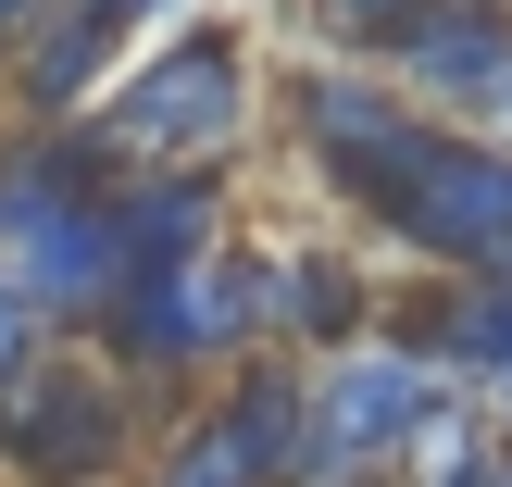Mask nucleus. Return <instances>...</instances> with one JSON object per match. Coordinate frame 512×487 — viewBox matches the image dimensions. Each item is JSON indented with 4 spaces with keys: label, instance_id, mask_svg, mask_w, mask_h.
<instances>
[{
    "label": "nucleus",
    "instance_id": "f257e3e1",
    "mask_svg": "<svg viewBox=\"0 0 512 487\" xmlns=\"http://www.w3.org/2000/svg\"><path fill=\"white\" fill-rule=\"evenodd\" d=\"M0 275L50 313V338H100L125 300L113 163L88 125H0Z\"/></svg>",
    "mask_w": 512,
    "mask_h": 487
},
{
    "label": "nucleus",
    "instance_id": "f03ea898",
    "mask_svg": "<svg viewBox=\"0 0 512 487\" xmlns=\"http://www.w3.org/2000/svg\"><path fill=\"white\" fill-rule=\"evenodd\" d=\"M100 138L113 175H238V150L275 125V88H263V50L250 25H175L150 38L138 63L100 88V113H75Z\"/></svg>",
    "mask_w": 512,
    "mask_h": 487
},
{
    "label": "nucleus",
    "instance_id": "7ed1b4c3",
    "mask_svg": "<svg viewBox=\"0 0 512 487\" xmlns=\"http://www.w3.org/2000/svg\"><path fill=\"white\" fill-rule=\"evenodd\" d=\"M100 363L150 400V413H188L213 375H238L250 350H275V300H263V238H225L175 275H138V288L100 313Z\"/></svg>",
    "mask_w": 512,
    "mask_h": 487
},
{
    "label": "nucleus",
    "instance_id": "20e7f679",
    "mask_svg": "<svg viewBox=\"0 0 512 487\" xmlns=\"http://www.w3.org/2000/svg\"><path fill=\"white\" fill-rule=\"evenodd\" d=\"M150 438H163V413L88 338H50L0 388V487H138Z\"/></svg>",
    "mask_w": 512,
    "mask_h": 487
},
{
    "label": "nucleus",
    "instance_id": "39448f33",
    "mask_svg": "<svg viewBox=\"0 0 512 487\" xmlns=\"http://www.w3.org/2000/svg\"><path fill=\"white\" fill-rule=\"evenodd\" d=\"M425 125L438 113H413V100L388 88V63H350V50H313L300 75H275V138L300 150V175H313L350 225H375L400 200Z\"/></svg>",
    "mask_w": 512,
    "mask_h": 487
},
{
    "label": "nucleus",
    "instance_id": "423d86ee",
    "mask_svg": "<svg viewBox=\"0 0 512 487\" xmlns=\"http://www.w3.org/2000/svg\"><path fill=\"white\" fill-rule=\"evenodd\" d=\"M300 388H313V463H300V487H388V463L413 450V425L450 400V375L400 325H375V338L300 363Z\"/></svg>",
    "mask_w": 512,
    "mask_h": 487
},
{
    "label": "nucleus",
    "instance_id": "0eeeda50",
    "mask_svg": "<svg viewBox=\"0 0 512 487\" xmlns=\"http://www.w3.org/2000/svg\"><path fill=\"white\" fill-rule=\"evenodd\" d=\"M375 238L413 275H512V150L463 138V125H425L400 200L375 213Z\"/></svg>",
    "mask_w": 512,
    "mask_h": 487
},
{
    "label": "nucleus",
    "instance_id": "6e6552de",
    "mask_svg": "<svg viewBox=\"0 0 512 487\" xmlns=\"http://www.w3.org/2000/svg\"><path fill=\"white\" fill-rule=\"evenodd\" d=\"M263 300H275V350L288 363H325V350L388 325V288H375V263L350 238H263Z\"/></svg>",
    "mask_w": 512,
    "mask_h": 487
},
{
    "label": "nucleus",
    "instance_id": "1a4fd4ad",
    "mask_svg": "<svg viewBox=\"0 0 512 487\" xmlns=\"http://www.w3.org/2000/svg\"><path fill=\"white\" fill-rule=\"evenodd\" d=\"M113 238H125V288H138V275H175L200 250H225L238 200H225V175H113Z\"/></svg>",
    "mask_w": 512,
    "mask_h": 487
},
{
    "label": "nucleus",
    "instance_id": "9d476101",
    "mask_svg": "<svg viewBox=\"0 0 512 487\" xmlns=\"http://www.w3.org/2000/svg\"><path fill=\"white\" fill-rule=\"evenodd\" d=\"M500 463H512V438L488 425V400H475V388H450L438 413L413 425V450L388 463V487H488Z\"/></svg>",
    "mask_w": 512,
    "mask_h": 487
},
{
    "label": "nucleus",
    "instance_id": "9b49d317",
    "mask_svg": "<svg viewBox=\"0 0 512 487\" xmlns=\"http://www.w3.org/2000/svg\"><path fill=\"white\" fill-rule=\"evenodd\" d=\"M138 487H263V475H250L238 450H225V425H213V413L188 400V413H163V438H150Z\"/></svg>",
    "mask_w": 512,
    "mask_h": 487
},
{
    "label": "nucleus",
    "instance_id": "f8f14e48",
    "mask_svg": "<svg viewBox=\"0 0 512 487\" xmlns=\"http://www.w3.org/2000/svg\"><path fill=\"white\" fill-rule=\"evenodd\" d=\"M413 13H425V0H300L313 50H350V63H388V38H400Z\"/></svg>",
    "mask_w": 512,
    "mask_h": 487
},
{
    "label": "nucleus",
    "instance_id": "ddd939ff",
    "mask_svg": "<svg viewBox=\"0 0 512 487\" xmlns=\"http://www.w3.org/2000/svg\"><path fill=\"white\" fill-rule=\"evenodd\" d=\"M38 350H50V313H38V300L13 288V275H0V388H13V375L38 363Z\"/></svg>",
    "mask_w": 512,
    "mask_h": 487
},
{
    "label": "nucleus",
    "instance_id": "4468645a",
    "mask_svg": "<svg viewBox=\"0 0 512 487\" xmlns=\"http://www.w3.org/2000/svg\"><path fill=\"white\" fill-rule=\"evenodd\" d=\"M63 13H88V25H113V38L138 50V25H150V13H175V0H63Z\"/></svg>",
    "mask_w": 512,
    "mask_h": 487
},
{
    "label": "nucleus",
    "instance_id": "2eb2a0df",
    "mask_svg": "<svg viewBox=\"0 0 512 487\" xmlns=\"http://www.w3.org/2000/svg\"><path fill=\"white\" fill-rule=\"evenodd\" d=\"M38 13H50V0H0V63L25 50V25H38Z\"/></svg>",
    "mask_w": 512,
    "mask_h": 487
},
{
    "label": "nucleus",
    "instance_id": "dca6fc26",
    "mask_svg": "<svg viewBox=\"0 0 512 487\" xmlns=\"http://www.w3.org/2000/svg\"><path fill=\"white\" fill-rule=\"evenodd\" d=\"M475 400H488V425H500V438H512V375H488V388H475Z\"/></svg>",
    "mask_w": 512,
    "mask_h": 487
},
{
    "label": "nucleus",
    "instance_id": "f3484780",
    "mask_svg": "<svg viewBox=\"0 0 512 487\" xmlns=\"http://www.w3.org/2000/svg\"><path fill=\"white\" fill-rule=\"evenodd\" d=\"M463 13H500V25H512V0H463Z\"/></svg>",
    "mask_w": 512,
    "mask_h": 487
},
{
    "label": "nucleus",
    "instance_id": "a211bd4d",
    "mask_svg": "<svg viewBox=\"0 0 512 487\" xmlns=\"http://www.w3.org/2000/svg\"><path fill=\"white\" fill-rule=\"evenodd\" d=\"M488 487H512V463H500V475H488Z\"/></svg>",
    "mask_w": 512,
    "mask_h": 487
}]
</instances>
